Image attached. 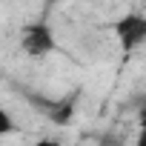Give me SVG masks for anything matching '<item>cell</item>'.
I'll return each instance as SVG.
<instances>
[{
  "label": "cell",
  "instance_id": "cell-4",
  "mask_svg": "<svg viewBox=\"0 0 146 146\" xmlns=\"http://www.w3.org/2000/svg\"><path fill=\"white\" fill-rule=\"evenodd\" d=\"M135 146H146V129H140V135H137V143Z\"/></svg>",
  "mask_w": 146,
  "mask_h": 146
},
{
  "label": "cell",
  "instance_id": "cell-3",
  "mask_svg": "<svg viewBox=\"0 0 146 146\" xmlns=\"http://www.w3.org/2000/svg\"><path fill=\"white\" fill-rule=\"evenodd\" d=\"M12 132H17V123L12 120V115H9L3 106H0V137H3V135H12Z\"/></svg>",
  "mask_w": 146,
  "mask_h": 146
},
{
  "label": "cell",
  "instance_id": "cell-2",
  "mask_svg": "<svg viewBox=\"0 0 146 146\" xmlns=\"http://www.w3.org/2000/svg\"><path fill=\"white\" fill-rule=\"evenodd\" d=\"M115 32H117V40L123 49H135L137 43L146 40V17L143 15H126L117 20Z\"/></svg>",
  "mask_w": 146,
  "mask_h": 146
},
{
  "label": "cell",
  "instance_id": "cell-6",
  "mask_svg": "<svg viewBox=\"0 0 146 146\" xmlns=\"http://www.w3.org/2000/svg\"><path fill=\"white\" fill-rule=\"evenodd\" d=\"M140 129H146V106L140 109Z\"/></svg>",
  "mask_w": 146,
  "mask_h": 146
},
{
  "label": "cell",
  "instance_id": "cell-1",
  "mask_svg": "<svg viewBox=\"0 0 146 146\" xmlns=\"http://www.w3.org/2000/svg\"><path fill=\"white\" fill-rule=\"evenodd\" d=\"M54 49V35L46 23H29L23 26V52L32 57H43Z\"/></svg>",
  "mask_w": 146,
  "mask_h": 146
},
{
  "label": "cell",
  "instance_id": "cell-5",
  "mask_svg": "<svg viewBox=\"0 0 146 146\" xmlns=\"http://www.w3.org/2000/svg\"><path fill=\"white\" fill-rule=\"evenodd\" d=\"M35 146H57V143H54V140H49V137H43V140H37Z\"/></svg>",
  "mask_w": 146,
  "mask_h": 146
}]
</instances>
